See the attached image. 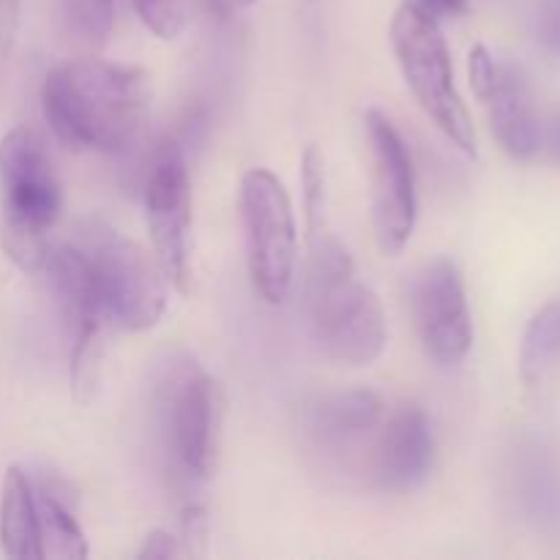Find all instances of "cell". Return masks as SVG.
<instances>
[{"label": "cell", "mask_w": 560, "mask_h": 560, "mask_svg": "<svg viewBox=\"0 0 560 560\" xmlns=\"http://www.w3.org/2000/svg\"><path fill=\"white\" fill-rule=\"evenodd\" d=\"M490 109L492 135L514 159H530L541 148V129L534 115L530 93L523 77L509 66H498L492 91L485 96Z\"/></svg>", "instance_id": "cell-13"}, {"label": "cell", "mask_w": 560, "mask_h": 560, "mask_svg": "<svg viewBox=\"0 0 560 560\" xmlns=\"http://www.w3.org/2000/svg\"><path fill=\"white\" fill-rule=\"evenodd\" d=\"M184 556V547H180V539H175L170 530H153V534L145 536L137 558L140 560H170Z\"/></svg>", "instance_id": "cell-24"}, {"label": "cell", "mask_w": 560, "mask_h": 560, "mask_svg": "<svg viewBox=\"0 0 560 560\" xmlns=\"http://www.w3.org/2000/svg\"><path fill=\"white\" fill-rule=\"evenodd\" d=\"M85 255L93 284L109 323L126 331H148L167 306V277L140 244L104 222L82 224L74 241Z\"/></svg>", "instance_id": "cell-5"}, {"label": "cell", "mask_w": 560, "mask_h": 560, "mask_svg": "<svg viewBox=\"0 0 560 560\" xmlns=\"http://www.w3.org/2000/svg\"><path fill=\"white\" fill-rule=\"evenodd\" d=\"M392 47L421 109L457 151L476 159L474 120L454 85L448 44L435 16L410 0L399 5L392 20Z\"/></svg>", "instance_id": "cell-4"}, {"label": "cell", "mask_w": 560, "mask_h": 560, "mask_svg": "<svg viewBox=\"0 0 560 560\" xmlns=\"http://www.w3.org/2000/svg\"><path fill=\"white\" fill-rule=\"evenodd\" d=\"M310 249L306 310L312 334L339 364L370 366L388 339L381 299L353 277V260L331 233L310 238Z\"/></svg>", "instance_id": "cell-2"}, {"label": "cell", "mask_w": 560, "mask_h": 560, "mask_svg": "<svg viewBox=\"0 0 560 560\" xmlns=\"http://www.w3.org/2000/svg\"><path fill=\"white\" fill-rule=\"evenodd\" d=\"M0 545L11 558H42L33 481L16 465L5 470L0 501Z\"/></svg>", "instance_id": "cell-15"}, {"label": "cell", "mask_w": 560, "mask_h": 560, "mask_svg": "<svg viewBox=\"0 0 560 560\" xmlns=\"http://www.w3.org/2000/svg\"><path fill=\"white\" fill-rule=\"evenodd\" d=\"M66 31L85 47H102L113 31L115 0H60Z\"/></svg>", "instance_id": "cell-18"}, {"label": "cell", "mask_w": 560, "mask_h": 560, "mask_svg": "<svg viewBox=\"0 0 560 560\" xmlns=\"http://www.w3.org/2000/svg\"><path fill=\"white\" fill-rule=\"evenodd\" d=\"M180 547H184V556L189 558H206L208 556V541H211V520L208 512L197 503H189L184 509V517H180Z\"/></svg>", "instance_id": "cell-21"}, {"label": "cell", "mask_w": 560, "mask_h": 560, "mask_svg": "<svg viewBox=\"0 0 560 560\" xmlns=\"http://www.w3.org/2000/svg\"><path fill=\"white\" fill-rule=\"evenodd\" d=\"M137 16L156 33L159 38H175L184 25L180 0H131Z\"/></svg>", "instance_id": "cell-20"}, {"label": "cell", "mask_w": 560, "mask_h": 560, "mask_svg": "<svg viewBox=\"0 0 560 560\" xmlns=\"http://www.w3.org/2000/svg\"><path fill=\"white\" fill-rule=\"evenodd\" d=\"M42 109L71 151L124 153L145 124V74L96 58L69 60L44 77Z\"/></svg>", "instance_id": "cell-1"}, {"label": "cell", "mask_w": 560, "mask_h": 560, "mask_svg": "<svg viewBox=\"0 0 560 560\" xmlns=\"http://www.w3.org/2000/svg\"><path fill=\"white\" fill-rule=\"evenodd\" d=\"M372 156V224L383 255L397 257L416 230V173L397 126L377 109L364 115Z\"/></svg>", "instance_id": "cell-9"}, {"label": "cell", "mask_w": 560, "mask_h": 560, "mask_svg": "<svg viewBox=\"0 0 560 560\" xmlns=\"http://www.w3.org/2000/svg\"><path fill=\"white\" fill-rule=\"evenodd\" d=\"M36 495V517H38V545L42 558H63L82 560L88 556L85 534L71 517V487L55 476H42L33 487Z\"/></svg>", "instance_id": "cell-14"}, {"label": "cell", "mask_w": 560, "mask_h": 560, "mask_svg": "<svg viewBox=\"0 0 560 560\" xmlns=\"http://www.w3.org/2000/svg\"><path fill=\"white\" fill-rule=\"evenodd\" d=\"M145 211L153 249L167 282L189 293L191 184L184 148L162 142L145 175Z\"/></svg>", "instance_id": "cell-10"}, {"label": "cell", "mask_w": 560, "mask_h": 560, "mask_svg": "<svg viewBox=\"0 0 560 560\" xmlns=\"http://www.w3.org/2000/svg\"><path fill=\"white\" fill-rule=\"evenodd\" d=\"M301 186H304V208H306V230L310 238L331 233L326 222V159L320 148L310 145L301 156Z\"/></svg>", "instance_id": "cell-19"}, {"label": "cell", "mask_w": 560, "mask_h": 560, "mask_svg": "<svg viewBox=\"0 0 560 560\" xmlns=\"http://www.w3.org/2000/svg\"><path fill=\"white\" fill-rule=\"evenodd\" d=\"M3 184V249L22 271H42L47 262V233L60 213V180L42 137L16 126L0 142Z\"/></svg>", "instance_id": "cell-3"}, {"label": "cell", "mask_w": 560, "mask_h": 560, "mask_svg": "<svg viewBox=\"0 0 560 560\" xmlns=\"http://www.w3.org/2000/svg\"><path fill=\"white\" fill-rule=\"evenodd\" d=\"M241 217L252 288L266 304H282L293 288L299 233L288 189L271 170L255 167L244 173Z\"/></svg>", "instance_id": "cell-7"}, {"label": "cell", "mask_w": 560, "mask_h": 560, "mask_svg": "<svg viewBox=\"0 0 560 560\" xmlns=\"http://www.w3.org/2000/svg\"><path fill=\"white\" fill-rule=\"evenodd\" d=\"M206 3V9L211 11V14L217 16H233L238 14V11L249 9V5H255L257 0H202Z\"/></svg>", "instance_id": "cell-25"}, {"label": "cell", "mask_w": 560, "mask_h": 560, "mask_svg": "<svg viewBox=\"0 0 560 560\" xmlns=\"http://www.w3.org/2000/svg\"><path fill=\"white\" fill-rule=\"evenodd\" d=\"M383 419V402L370 388H350V392H334L317 399L310 410L312 430L320 432L328 441H345V438L364 435L375 430Z\"/></svg>", "instance_id": "cell-16"}, {"label": "cell", "mask_w": 560, "mask_h": 560, "mask_svg": "<svg viewBox=\"0 0 560 560\" xmlns=\"http://www.w3.org/2000/svg\"><path fill=\"white\" fill-rule=\"evenodd\" d=\"M156 419L170 468L189 481L206 479L222 421V394L213 377L191 359L175 361L159 383Z\"/></svg>", "instance_id": "cell-6"}, {"label": "cell", "mask_w": 560, "mask_h": 560, "mask_svg": "<svg viewBox=\"0 0 560 560\" xmlns=\"http://www.w3.org/2000/svg\"><path fill=\"white\" fill-rule=\"evenodd\" d=\"M560 353V301H550L530 317L520 345V377L528 388H536L550 372Z\"/></svg>", "instance_id": "cell-17"}, {"label": "cell", "mask_w": 560, "mask_h": 560, "mask_svg": "<svg viewBox=\"0 0 560 560\" xmlns=\"http://www.w3.org/2000/svg\"><path fill=\"white\" fill-rule=\"evenodd\" d=\"M470 5V0H424L427 11H438V14H465Z\"/></svg>", "instance_id": "cell-26"}, {"label": "cell", "mask_w": 560, "mask_h": 560, "mask_svg": "<svg viewBox=\"0 0 560 560\" xmlns=\"http://www.w3.org/2000/svg\"><path fill=\"white\" fill-rule=\"evenodd\" d=\"M435 441L421 408L397 410L381 432L375 452V479L383 490H413L430 476Z\"/></svg>", "instance_id": "cell-12"}, {"label": "cell", "mask_w": 560, "mask_h": 560, "mask_svg": "<svg viewBox=\"0 0 560 560\" xmlns=\"http://www.w3.org/2000/svg\"><path fill=\"white\" fill-rule=\"evenodd\" d=\"M536 36L545 49L560 55V0H541L536 11Z\"/></svg>", "instance_id": "cell-23"}, {"label": "cell", "mask_w": 560, "mask_h": 560, "mask_svg": "<svg viewBox=\"0 0 560 560\" xmlns=\"http://www.w3.org/2000/svg\"><path fill=\"white\" fill-rule=\"evenodd\" d=\"M468 71H470V88H474L476 96L485 102V96L492 91V85H495V77H498V63L485 44H476V47L470 49Z\"/></svg>", "instance_id": "cell-22"}, {"label": "cell", "mask_w": 560, "mask_h": 560, "mask_svg": "<svg viewBox=\"0 0 560 560\" xmlns=\"http://www.w3.org/2000/svg\"><path fill=\"white\" fill-rule=\"evenodd\" d=\"M416 323L421 345L438 366H457L474 348L468 293L463 271L448 257H438L416 284Z\"/></svg>", "instance_id": "cell-11"}, {"label": "cell", "mask_w": 560, "mask_h": 560, "mask_svg": "<svg viewBox=\"0 0 560 560\" xmlns=\"http://www.w3.org/2000/svg\"><path fill=\"white\" fill-rule=\"evenodd\" d=\"M44 268L52 279L55 295L60 301L66 334L71 342V394L80 405L96 397L104 359V315L102 299L93 284L91 268L77 244L49 246Z\"/></svg>", "instance_id": "cell-8"}, {"label": "cell", "mask_w": 560, "mask_h": 560, "mask_svg": "<svg viewBox=\"0 0 560 560\" xmlns=\"http://www.w3.org/2000/svg\"><path fill=\"white\" fill-rule=\"evenodd\" d=\"M547 151H550L552 162L560 164V115L552 120L550 131H547Z\"/></svg>", "instance_id": "cell-27"}]
</instances>
